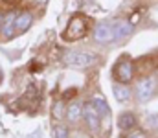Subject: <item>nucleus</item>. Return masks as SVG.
<instances>
[{
	"label": "nucleus",
	"instance_id": "obj_1",
	"mask_svg": "<svg viewBox=\"0 0 158 138\" xmlns=\"http://www.w3.org/2000/svg\"><path fill=\"white\" fill-rule=\"evenodd\" d=\"M86 31H88V19L83 17V15H76V17L70 19L63 37L66 41H77V39L86 35Z\"/></svg>",
	"mask_w": 158,
	"mask_h": 138
},
{
	"label": "nucleus",
	"instance_id": "obj_2",
	"mask_svg": "<svg viewBox=\"0 0 158 138\" xmlns=\"http://www.w3.org/2000/svg\"><path fill=\"white\" fill-rule=\"evenodd\" d=\"M64 63L74 68H86L96 63V55L86 53V52H68L64 53Z\"/></svg>",
	"mask_w": 158,
	"mask_h": 138
},
{
	"label": "nucleus",
	"instance_id": "obj_3",
	"mask_svg": "<svg viewBox=\"0 0 158 138\" xmlns=\"http://www.w3.org/2000/svg\"><path fill=\"white\" fill-rule=\"evenodd\" d=\"M155 90H156V79L155 77H143L142 81L136 83V98L142 103L149 101L155 96Z\"/></svg>",
	"mask_w": 158,
	"mask_h": 138
},
{
	"label": "nucleus",
	"instance_id": "obj_4",
	"mask_svg": "<svg viewBox=\"0 0 158 138\" xmlns=\"http://www.w3.org/2000/svg\"><path fill=\"white\" fill-rule=\"evenodd\" d=\"M110 26H112V43H119L132 33V26L127 20H112Z\"/></svg>",
	"mask_w": 158,
	"mask_h": 138
},
{
	"label": "nucleus",
	"instance_id": "obj_5",
	"mask_svg": "<svg viewBox=\"0 0 158 138\" xmlns=\"http://www.w3.org/2000/svg\"><path fill=\"white\" fill-rule=\"evenodd\" d=\"M114 77L118 79L119 83H123V85H127V83L132 79V63H131L129 59H121L118 65H116V68H114Z\"/></svg>",
	"mask_w": 158,
	"mask_h": 138
},
{
	"label": "nucleus",
	"instance_id": "obj_6",
	"mask_svg": "<svg viewBox=\"0 0 158 138\" xmlns=\"http://www.w3.org/2000/svg\"><path fill=\"white\" fill-rule=\"evenodd\" d=\"M94 39L99 43V44H109L112 43V26L110 22H101L98 24L96 31H94Z\"/></svg>",
	"mask_w": 158,
	"mask_h": 138
},
{
	"label": "nucleus",
	"instance_id": "obj_7",
	"mask_svg": "<svg viewBox=\"0 0 158 138\" xmlns=\"http://www.w3.org/2000/svg\"><path fill=\"white\" fill-rule=\"evenodd\" d=\"M15 19H17V13H7L4 15V20H2V26H0V35L2 39H11L15 37Z\"/></svg>",
	"mask_w": 158,
	"mask_h": 138
},
{
	"label": "nucleus",
	"instance_id": "obj_8",
	"mask_svg": "<svg viewBox=\"0 0 158 138\" xmlns=\"http://www.w3.org/2000/svg\"><path fill=\"white\" fill-rule=\"evenodd\" d=\"M83 118H85V122L88 123V127L92 131H98V127H99V114L96 112V109L92 107L90 101L85 103V107H83Z\"/></svg>",
	"mask_w": 158,
	"mask_h": 138
},
{
	"label": "nucleus",
	"instance_id": "obj_9",
	"mask_svg": "<svg viewBox=\"0 0 158 138\" xmlns=\"http://www.w3.org/2000/svg\"><path fill=\"white\" fill-rule=\"evenodd\" d=\"M33 22V15L30 11H22V13H17V19H15V31L17 33H24L30 30Z\"/></svg>",
	"mask_w": 158,
	"mask_h": 138
},
{
	"label": "nucleus",
	"instance_id": "obj_10",
	"mask_svg": "<svg viewBox=\"0 0 158 138\" xmlns=\"http://www.w3.org/2000/svg\"><path fill=\"white\" fill-rule=\"evenodd\" d=\"M64 116H66V120H68L70 123H77L79 120H81V116H83L81 105H79V103H70V105L66 107V111H64Z\"/></svg>",
	"mask_w": 158,
	"mask_h": 138
},
{
	"label": "nucleus",
	"instance_id": "obj_11",
	"mask_svg": "<svg viewBox=\"0 0 158 138\" xmlns=\"http://www.w3.org/2000/svg\"><path fill=\"white\" fill-rule=\"evenodd\" d=\"M134 125H136V118H134L132 112H123V114H119L118 127L121 129V131H131Z\"/></svg>",
	"mask_w": 158,
	"mask_h": 138
},
{
	"label": "nucleus",
	"instance_id": "obj_12",
	"mask_svg": "<svg viewBox=\"0 0 158 138\" xmlns=\"http://www.w3.org/2000/svg\"><path fill=\"white\" fill-rule=\"evenodd\" d=\"M112 92H114V98L118 99L119 103H125V101L131 99V90H129L127 85H123V83H116V85L112 87Z\"/></svg>",
	"mask_w": 158,
	"mask_h": 138
},
{
	"label": "nucleus",
	"instance_id": "obj_13",
	"mask_svg": "<svg viewBox=\"0 0 158 138\" xmlns=\"http://www.w3.org/2000/svg\"><path fill=\"white\" fill-rule=\"evenodd\" d=\"M90 103H92V107L96 109V112L99 114V118L109 114V105H107V101H105L103 98H98V96H96V98L90 99Z\"/></svg>",
	"mask_w": 158,
	"mask_h": 138
},
{
	"label": "nucleus",
	"instance_id": "obj_14",
	"mask_svg": "<svg viewBox=\"0 0 158 138\" xmlns=\"http://www.w3.org/2000/svg\"><path fill=\"white\" fill-rule=\"evenodd\" d=\"M52 135H53V138H70V135H68V129L64 127V125H55L53 129H52Z\"/></svg>",
	"mask_w": 158,
	"mask_h": 138
},
{
	"label": "nucleus",
	"instance_id": "obj_15",
	"mask_svg": "<svg viewBox=\"0 0 158 138\" xmlns=\"http://www.w3.org/2000/svg\"><path fill=\"white\" fill-rule=\"evenodd\" d=\"M53 118H57V120L63 118V101H55L53 103Z\"/></svg>",
	"mask_w": 158,
	"mask_h": 138
},
{
	"label": "nucleus",
	"instance_id": "obj_16",
	"mask_svg": "<svg viewBox=\"0 0 158 138\" xmlns=\"http://www.w3.org/2000/svg\"><path fill=\"white\" fill-rule=\"evenodd\" d=\"M127 138H145V135H143L142 131H132V133H131Z\"/></svg>",
	"mask_w": 158,
	"mask_h": 138
},
{
	"label": "nucleus",
	"instance_id": "obj_17",
	"mask_svg": "<svg viewBox=\"0 0 158 138\" xmlns=\"http://www.w3.org/2000/svg\"><path fill=\"white\" fill-rule=\"evenodd\" d=\"M46 4V0H39V6H44Z\"/></svg>",
	"mask_w": 158,
	"mask_h": 138
},
{
	"label": "nucleus",
	"instance_id": "obj_18",
	"mask_svg": "<svg viewBox=\"0 0 158 138\" xmlns=\"http://www.w3.org/2000/svg\"><path fill=\"white\" fill-rule=\"evenodd\" d=\"M2 20H4V15H0V26H2Z\"/></svg>",
	"mask_w": 158,
	"mask_h": 138
}]
</instances>
